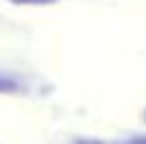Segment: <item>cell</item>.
Here are the masks:
<instances>
[{"mask_svg":"<svg viewBox=\"0 0 146 144\" xmlns=\"http://www.w3.org/2000/svg\"><path fill=\"white\" fill-rule=\"evenodd\" d=\"M144 121H146V111H144Z\"/></svg>","mask_w":146,"mask_h":144,"instance_id":"obj_2","label":"cell"},{"mask_svg":"<svg viewBox=\"0 0 146 144\" xmlns=\"http://www.w3.org/2000/svg\"><path fill=\"white\" fill-rule=\"evenodd\" d=\"M15 5H54L56 0H10Z\"/></svg>","mask_w":146,"mask_h":144,"instance_id":"obj_1","label":"cell"}]
</instances>
